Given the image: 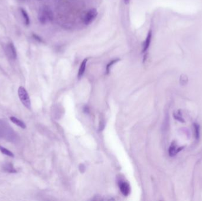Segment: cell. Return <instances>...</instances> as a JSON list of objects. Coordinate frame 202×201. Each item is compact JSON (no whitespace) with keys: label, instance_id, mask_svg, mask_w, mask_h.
Here are the masks:
<instances>
[{"label":"cell","instance_id":"6da1fadb","mask_svg":"<svg viewBox=\"0 0 202 201\" xmlns=\"http://www.w3.org/2000/svg\"><path fill=\"white\" fill-rule=\"evenodd\" d=\"M53 19L54 14L49 6H43L40 8L38 11V19L41 24H46L51 22Z\"/></svg>","mask_w":202,"mask_h":201},{"label":"cell","instance_id":"7c38bea8","mask_svg":"<svg viewBox=\"0 0 202 201\" xmlns=\"http://www.w3.org/2000/svg\"><path fill=\"white\" fill-rule=\"evenodd\" d=\"M120 60V58H116V59H114L113 60L111 61L109 63H108L107 66V67H106V73L107 74H109V72H110V70H111V69L112 67V66L115 64V63L118 62Z\"/></svg>","mask_w":202,"mask_h":201},{"label":"cell","instance_id":"9a60e30c","mask_svg":"<svg viewBox=\"0 0 202 201\" xmlns=\"http://www.w3.org/2000/svg\"><path fill=\"white\" fill-rule=\"evenodd\" d=\"M130 1V0H124V3H125V4H129Z\"/></svg>","mask_w":202,"mask_h":201},{"label":"cell","instance_id":"52a82bcc","mask_svg":"<svg viewBox=\"0 0 202 201\" xmlns=\"http://www.w3.org/2000/svg\"><path fill=\"white\" fill-rule=\"evenodd\" d=\"M88 60V58H85L83 60V62H82L81 66H80V67H79V72H78V77L79 79L81 77H82V75H83V74H84V73L85 71Z\"/></svg>","mask_w":202,"mask_h":201},{"label":"cell","instance_id":"7a4b0ae2","mask_svg":"<svg viewBox=\"0 0 202 201\" xmlns=\"http://www.w3.org/2000/svg\"><path fill=\"white\" fill-rule=\"evenodd\" d=\"M18 94L19 96L20 99L21 101V103L23 104V105H24L25 107L27 108L30 109L31 107V101L30 99V97L27 90L23 86L20 87L18 90Z\"/></svg>","mask_w":202,"mask_h":201},{"label":"cell","instance_id":"ba28073f","mask_svg":"<svg viewBox=\"0 0 202 201\" xmlns=\"http://www.w3.org/2000/svg\"><path fill=\"white\" fill-rule=\"evenodd\" d=\"M10 120H11V121L13 123H14V124H15L17 126H19V127H20L22 129H25V127H26V125H25V123L23 121H21V120L16 118L15 117L11 116L10 118Z\"/></svg>","mask_w":202,"mask_h":201},{"label":"cell","instance_id":"5b68a950","mask_svg":"<svg viewBox=\"0 0 202 201\" xmlns=\"http://www.w3.org/2000/svg\"><path fill=\"white\" fill-rule=\"evenodd\" d=\"M152 31L150 30L149 32H148V34H147V36L146 37V39H145V41L143 44V53H145L147 52V51L148 50L149 47H150V43H151V41H152Z\"/></svg>","mask_w":202,"mask_h":201},{"label":"cell","instance_id":"9c48e42d","mask_svg":"<svg viewBox=\"0 0 202 201\" xmlns=\"http://www.w3.org/2000/svg\"><path fill=\"white\" fill-rule=\"evenodd\" d=\"M179 149L177 148V145L174 143V142H173L171 145L170 147L169 148V155L171 156H173L174 155H176L177 154V152L179 151L178 150Z\"/></svg>","mask_w":202,"mask_h":201},{"label":"cell","instance_id":"277c9868","mask_svg":"<svg viewBox=\"0 0 202 201\" xmlns=\"http://www.w3.org/2000/svg\"><path fill=\"white\" fill-rule=\"evenodd\" d=\"M6 52L8 57L12 59L15 60L17 58V51L15 48V46L12 42L8 43L6 45Z\"/></svg>","mask_w":202,"mask_h":201},{"label":"cell","instance_id":"5bb4252c","mask_svg":"<svg viewBox=\"0 0 202 201\" xmlns=\"http://www.w3.org/2000/svg\"><path fill=\"white\" fill-rule=\"evenodd\" d=\"M33 38H34L36 40H37V41H38V42H42V41H43L42 39L40 37L36 35V34H33Z\"/></svg>","mask_w":202,"mask_h":201},{"label":"cell","instance_id":"8fae6325","mask_svg":"<svg viewBox=\"0 0 202 201\" xmlns=\"http://www.w3.org/2000/svg\"><path fill=\"white\" fill-rule=\"evenodd\" d=\"M4 170L9 173H17V170L13 167V165L11 164H6L4 166Z\"/></svg>","mask_w":202,"mask_h":201},{"label":"cell","instance_id":"30bf717a","mask_svg":"<svg viewBox=\"0 0 202 201\" xmlns=\"http://www.w3.org/2000/svg\"><path fill=\"white\" fill-rule=\"evenodd\" d=\"M21 13L22 15V17L24 20V23L26 25H29L30 24V18L29 16V14L26 12L24 9L21 8Z\"/></svg>","mask_w":202,"mask_h":201},{"label":"cell","instance_id":"3957f363","mask_svg":"<svg viewBox=\"0 0 202 201\" xmlns=\"http://www.w3.org/2000/svg\"><path fill=\"white\" fill-rule=\"evenodd\" d=\"M98 15V11L95 8H92L89 10L85 14L83 17V23L85 25H88L93 23Z\"/></svg>","mask_w":202,"mask_h":201},{"label":"cell","instance_id":"4fadbf2b","mask_svg":"<svg viewBox=\"0 0 202 201\" xmlns=\"http://www.w3.org/2000/svg\"><path fill=\"white\" fill-rule=\"evenodd\" d=\"M0 151L4 155H6L7 156H10V157H14V155L13 154V153L11 152V151L8 150L6 148L2 147V146L0 145Z\"/></svg>","mask_w":202,"mask_h":201},{"label":"cell","instance_id":"8992f818","mask_svg":"<svg viewBox=\"0 0 202 201\" xmlns=\"http://www.w3.org/2000/svg\"><path fill=\"white\" fill-rule=\"evenodd\" d=\"M120 188L122 194L125 196H128L130 192V185L125 182H122L120 185Z\"/></svg>","mask_w":202,"mask_h":201}]
</instances>
